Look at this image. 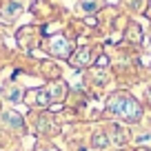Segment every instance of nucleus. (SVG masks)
Instances as JSON below:
<instances>
[{
  "mask_svg": "<svg viewBox=\"0 0 151 151\" xmlns=\"http://www.w3.org/2000/svg\"><path fill=\"white\" fill-rule=\"evenodd\" d=\"M16 11H20V2H11V5H7L5 9H2V14L11 16V14H16Z\"/></svg>",
  "mask_w": 151,
  "mask_h": 151,
  "instance_id": "nucleus-10",
  "label": "nucleus"
},
{
  "mask_svg": "<svg viewBox=\"0 0 151 151\" xmlns=\"http://www.w3.org/2000/svg\"><path fill=\"white\" fill-rule=\"evenodd\" d=\"M2 122H5L7 127H14V129H22V127H24V124H22V118H20L18 113H14V111H5Z\"/></svg>",
  "mask_w": 151,
  "mask_h": 151,
  "instance_id": "nucleus-4",
  "label": "nucleus"
},
{
  "mask_svg": "<svg viewBox=\"0 0 151 151\" xmlns=\"http://www.w3.org/2000/svg\"><path fill=\"white\" fill-rule=\"evenodd\" d=\"M42 151H56V149H42Z\"/></svg>",
  "mask_w": 151,
  "mask_h": 151,
  "instance_id": "nucleus-12",
  "label": "nucleus"
},
{
  "mask_svg": "<svg viewBox=\"0 0 151 151\" xmlns=\"http://www.w3.org/2000/svg\"><path fill=\"white\" fill-rule=\"evenodd\" d=\"M91 145L98 147V149H104V147L111 145V142H109V136H107V133H93V138H91Z\"/></svg>",
  "mask_w": 151,
  "mask_h": 151,
  "instance_id": "nucleus-7",
  "label": "nucleus"
},
{
  "mask_svg": "<svg viewBox=\"0 0 151 151\" xmlns=\"http://www.w3.org/2000/svg\"><path fill=\"white\" fill-rule=\"evenodd\" d=\"M91 60H93V56H91V49L89 47H80L73 56H69L71 67H76V69H82V67L91 65Z\"/></svg>",
  "mask_w": 151,
  "mask_h": 151,
  "instance_id": "nucleus-2",
  "label": "nucleus"
},
{
  "mask_svg": "<svg viewBox=\"0 0 151 151\" xmlns=\"http://www.w3.org/2000/svg\"><path fill=\"white\" fill-rule=\"evenodd\" d=\"M22 96H24V93H22L20 89H11L9 93H7V98H9L11 102H18V100H22Z\"/></svg>",
  "mask_w": 151,
  "mask_h": 151,
  "instance_id": "nucleus-9",
  "label": "nucleus"
},
{
  "mask_svg": "<svg viewBox=\"0 0 151 151\" xmlns=\"http://www.w3.org/2000/svg\"><path fill=\"white\" fill-rule=\"evenodd\" d=\"M147 100L151 102V89H147Z\"/></svg>",
  "mask_w": 151,
  "mask_h": 151,
  "instance_id": "nucleus-11",
  "label": "nucleus"
},
{
  "mask_svg": "<svg viewBox=\"0 0 151 151\" xmlns=\"http://www.w3.org/2000/svg\"><path fill=\"white\" fill-rule=\"evenodd\" d=\"M80 9L82 11H96V9H98V2H96V0H82Z\"/></svg>",
  "mask_w": 151,
  "mask_h": 151,
  "instance_id": "nucleus-8",
  "label": "nucleus"
},
{
  "mask_svg": "<svg viewBox=\"0 0 151 151\" xmlns=\"http://www.w3.org/2000/svg\"><path fill=\"white\" fill-rule=\"evenodd\" d=\"M51 102H53V100H51V93H49L47 87L36 91V104H40V107H49Z\"/></svg>",
  "mask_w": 151,
  "mask_h": 151,
  "instance_id": "nucleus-6",
  "label": "nucleus"
},
{
  "mask_svg": "<svg viewBox=\"0 0 151 151\" xmlns=\"http://www.w3.org/2000/svg\"><path fill=\"white\" fill-rule=\"evenodd\" d=\"M124 140H127V136H124V131L118 127V124H111V133H109V142H113V145H124Z\"/></svg>",
  "mask_w": 151,
  "mask_h": 151,
  "instance_id": "nucleus-5",
  "label": "nucleus"
},
{
  "mask_svg": "<svg viewBox=\"0 0 151 151\" xmlns=\"http://www.w3.org/2000/svg\"><path fill=\"white\" fill-rule=\"evenodd\" d=\"M49 49H51V53L58 56V58H69V53H71V47H69V42H67L65 36H53Z\"/></svg>",
  "mask_w": 151,
  "mask_h": 151,
  "instance_id": "nucleus-3",
  "label": "nucleus"
},
{
  "mask_svg": "<svg viewBox=\"0 0 151 151\" xmlns=\"http://www.w3.org/2000/svg\"><path fill=\"white\" fill-rule=\"evenodd\" d=\"M107 111L116 118L124 120V122H138L142 116V107L136 102L133 96L127 93H113L107 100Z\"/></svg>",
  "mask_w": 151,
  "mask_h": 151,
  "instance_id": "nucleus-1",
  "label": "nucleus"
}]
</instances>
